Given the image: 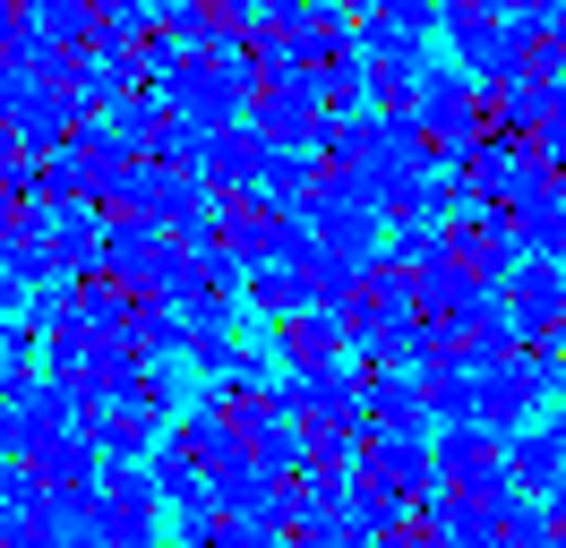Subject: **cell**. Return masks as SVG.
I'll return each instance as SVG.
<instances>
[{
    "label": "cell",
    "mask_w": 566,
    "mask_h": 548,
    "mask_svg": "<svg viewBox=\"0 0 566 548\" xmlns=\"http://www.w3.org/2000/svg\"><path fill=\"white\" fill-rule=\"evenodd\" d=\"M95 497H104V548H164V488L146 463H104L95 479Z\"/></svg>",
    "instance_id": "7"
},
{
    "label": "cell",
    "mask_w": 566,
    "mask_h": 548,
    "mask_svg": "<svg viewBox=\"0 0 566 548\" xmlns=\"http://www.w3.org/2000/svg\"><path fill=\"white\" fill-rule=\"evenodd\" d=\"M360 61L369 68H429L438 61V34L395 27V18H360Z\"/></svg>",
    "instance_id": "23"
},
{
    "label": "cell",
    "mask_w": 566,
    "mask_h": 548,
    "mask_svg": "<svg viewBox=\"0 0 566 548\" xmlns=\"http://www.w3.org/2000/svg\"><path fill=\"white\" fill-rule=\"evenodd\" d=\"M497 301H506V317H515L532 342H549L566 326V266L558 257H524V266L497 283Z\"/></svg>",
    "instance_id": "14"
},
{
    "label": "cell",
    "mask_w": 566,
    "mask_h": 548,
    "mask_svg": "<svg viewBox=\"0 0 566 548\" xmlns=\"http://www.w3.org/2000/svg\"><path fill=\"white\" fill-rule=\"evenodd\" d=\"M198 171H207L214 198H241V189H258V171H266V137L249 129V120H232V129H207V146H198Z\"/></svg>",
    "instance_id": "19"
},
{
    "label": "cell",
    "mask_w": 566,
    "mask_h": 548,
    "mask_svg": "<svg viewBox=\"0 0 566 548\" xmlns=\"http://www.w3.org/2000/svg\"><path fill=\"white\" fill-rule=\"evenodd\" d=\"M506 479H515L524 497H549L566 479V411H549V420H532V429L506 438Z\"/></svg>",
    "instance_id": "18"
},
{
    "label": "cell",
    "mask_w": 566,
    "mask_h": 548,
    "mask_svg": "<svg viewBox=\"0 0 566 548\" xmlns=\"http://www.w3.org/2000/svg\"><path fill=\"white\" fill-rule=\"evenodd\" d=\"M369 18H395V27H421V34H438V0H378Z\"/></svg>",
    "instance_id": "29"
},
{
    "label": "cell",
    "mask_w": 566,
    "mask_h": 548,
    "mask_svg": "<svg viewBox=\"0 0 566 548\" xmlns=\"http://www.w3.org/2000/svg\"><path fill=\"white\" fill-rule=\"evenodd\" d=\"M497 18H532V9H549V0H490Z\"/></svg>",
    "instance_id": "32"
},
{
    "label": "cell",
    "mask_w": 566,
    "mask_h": 548,
    "mask_svg": "<svg viewBox=\"0 0 566 548\" xmlns=\"http://www.w3.org/2000/svg\"><path fill=\"white\" fill-rule=\"evenodd\" d=\"M335 9H353V18H369V9H378V0H335Z\"/></svg>",
    "instance_id": "34"
},
{
    "label": "cell",
    "mask_w": 566,
    "mask_h": 548,
    "mask_svg": "<svg viewBox=\"0 0 566 548\" xmlns=\"http://www.w3.org/2000/svg\"><path fill=\"white\" fill-rule=\"evenodd\" d=\"M549 342H558V351H566V326H558V335H549Z\"/></svg>",
    "instance_id": "35"
},
{
    "label": "cell",
    "mask_w": 566,
    "mask_h": 548,
    "mask_svg": "<svg viewBox=\"0 0 566 548\" xmlns=\"http://www.w3.org/2000/svg\"><path fill=\"white\" fill-rule=\"evenodd\" d=\"M353 479H369V488H395L403 506H421L429 488H438V454H429V438H412V429H369V438H360Z\"/></svg>",
    "instance_id": "9"
},
{
    "label": "cell",
    "mask_w": 566,
    "mask_h": 548,
    "mask_svg": "<svg viewBox=\"0 0 566 548\" xmlns=\"http://www.w3.org/2000/svg\"><path fill=\"white\" fill-rule=\"evenodd\" d=\"M421 403H429V420L447 429V420H481V369L472 360H421Z\"/></svg>",
    "instance_id": "20"
},
{
    "label": "cell",
    "mask_w": 566,
    "mask_h": 548,
    "mask_svg": "<svg viewBox=\"0 0 566 548\" xmlns=\"http://www.w3.org/2000/svg\"><path fill=\"white\" fill-rule=\"evenodd\" d=\"M275 403L292 429H318V420H360V377L353 360H335V369H283L275 377Z\"/></svg>",
    "instance_id": "11"
},
{
    "label": "cell",
    "mask_w": 566,
    "mask_h": 548,
    "mask_svg": "<svg viewBox=\"0 0 566 548\" xmlns=\"http://www.w3.org/2000/svg\"><path fill=\"white\" fill-rule=\"evenodd\" d=\"M558 394H566V351L558 342H515L506 360L481 369V420H490L497 438H515L541 411H558Z\"/></svg>",
    "instance_id": "1"
},
{
    "label": "cell",
    "mask_w": 566,
    "mask_h": 548,
    "mask_svg": "<svg viewBox=\"0 0 566 548\" xmlns=\"http://www.w3.org/2000/svg\"><path fill=\"white\" fill-rule=\"evenodd\" d=\"M249 129L266 146H318L326 137V95L310 68H283V77H258V103H249Z\"/></svg>",
    "instance_id": "8"
},
{
    "label": "cell",
    "mask_w": 566,
    "mask_h": 548,
    "mask_svg": "<svg viewBox=\"0 0 566 548\" xmlns=\"http://www.w3.org/2000/svg\"><path fill=\"white\" fill-rule=\"evenodd\" d=\"M214 548H283V531H275V523H241V514H223Z\"/></svg>",
    "instance_id": "28"
},
{
    "label": "cell",
    "mask_w": 566,
    "mask_h": 548,
    "mask_svg": "<svg viewBox=\"0 0 566 548\" xmlns=\"http://www.w3.org/2000/svg\"><path fill=\"white\" fill-rule=\"evenodd\" d=\"M318 146H266V171H258V198L275 205H310V189H318Z\"/></svg>",
    "instance_id": "24"
},
{
    "label": "cell",
    "mask_w": 566,
    "mask_h": 548,
    "mask_svg": "<svg viewBox=\"0 0 566 548\" xmlns=\"http://www.w3.org/2000/svg\"><path fill=\"white\" fill-rule=\"evenodd\" d=\"M412 120H421V137L438 146V164H463V155L481 146V129H490V95H481V77L463 61H429Z\"/></svg>",
    "instance_id": "4"
},
{
    "label": "cell",
    "mask_w": 566,
    "mask_h": 548,
    "mask_svg": "<svg viewBox=\"0 0 566 548\" xmlns=\"http://www.w3.org/2000/svg\"><path fill=\"white\" fill-rule=\"evenodd\" d=\"M266 342H275V369H335V360H353L344 308H301V317L266 326Z\"/></svg>",
    "instance_id": "15"
},
{
    "label": "cell",
    "mask_w": 566,
    "mask_h": 548,
    "mask_svg": "<svg viewBox=\"0 0 566 548\" xmlns=\"http://www.w3.org/2000/svg\"><path fill=\"white\" fill-rule=\"evenodd\" d=\"M214 531H223V506H214V497L172 506V540H180V548H214Z\"/></svg>",
    "instance_id": "26"
},
{
    "label": "cell",
    "mask_w": 566,
    "mask_h": 548,
    "mask_svg": "<svg viewBox=\"0 0 566 548\" xmlns=\"http://www.w3.org/2000/svg\"><path fill=\"white\" fill-rule=\"evenodd\" d=\"M214 240H223L241 266H301V257L318 249V232H310L301 205H275V198H258V189L214 205Z\"/></svg>",
    "instance_id": "2"
},
{
    "label": "cell",
    "mask_w": 566,
    "mask_h": 548,
    "mask_svg": "<svg viewBox=\"0 0 566 548\" xmlns=\"http://www.w3.org/2000/svg\"><path fill=\"white\" fill-rule=\"evenodd\" d=\"M27 472H35L43 488H95V479H104V445H95V429L77 420L70 438H52L35 463H27Z\"/></svg>",
    "instance_id": "21"
},
{
    "label": "cell",
    "mask_w": 566,
    "mask_h": 548,
    "mask_svg": "<svg viewBox=\"0 0 566 548\" xmlns=\"http://www.w3.org/2000/svg\"><path fill=\"white\" fill-rule=\"evenodd\" d=\"M164 103L189 112L198 129H232L258 103V68H249V52H180V68L164 77Z\"/></svg>",
    "instance_id": "3"
},
{
    "label": "cell",
    "mask_w": 566,
    "mask_h": 548,
    "mask_svg": "<svg viewBox=\"0 0 566 548\" xmlns=\"http://www.w3.org/2000/svg\"><path fill=\"white\" fill-rule=\"evenodd\" d=\"M241 301L258 308L266 326H283V317H301V308H326L318 292H310V274H301V266H249Z\"/></svg>",
    "instance_id": "22"
},
{
    "label": "cell",
    "mask_w": 566,
    "mask_h": 548,
    "mask_svg": "<svg viewBox=\"0 0 566 548\" xmlns=\"http://www.w3.org/2000/svg\"><path fill=\"white\" fill-rule=\"evenodd\" d=\"M353 377H360V420H369V429H412V438H438V420H429L421 377H412V369H360V360H353Z\"/></svg>",
    "instance_id": "17"
},
{
    "label": "cell",
    "mask_w": 566,
    "mask_h": 548,
    "mask_svg": "<svg viewBox=\"0 0 566 548\" xmlns=\"http://www.w3.org/2000/svg\"><path fill=\"white\" fill-rule=\"evenodd\" d=\"M497 548H566V540H549V523H524V531H506Z\"/></svg>",
    "instance_id": "31"
},
{
    "label": "cell",
    "mask_w": 566,
    "mask_h": 548,
    "mask_svg": "<svg viewBox=\"0 0 566 548\" xmlns=\"http://www.w3.org/2000/svg\"><path fill=\"white\" fill-rule=\"evenodd\" d=\"M172 249H180L172 223H138V214L104 223V274H112V283H129V292H164Z\"/></svg>",
    "instance_id": "12"
},
{
    "label": "cell",
    "mask_w": 566,
    "mask_h": 548,
    "mask_svg": "<svg viewBox=\"0 0 566 548\" xmlns=\"http://www.w3.org/2000/svg\"><path fill=\"white\" fill-rule=\"evenodd\" d=\"M86 429H95V445H104V463H146V454L164 445V429H172V411H155L146 394H120V403L86 411Z\"/></svg>",
    "instance_id": "16"
},
{
    "label": "cell",
    "mask_w": 566,
    "mask_h": 548,
    "mask_svg": "<svg viewBox=\"0 0 566 548\" xmlns=\"http://www.w3.org/2000/svg\"><path fill=\"white\" fill-rule=\"evenodd\" d=\"M146 164H198V146H207V129H198V120H189V112H172V103H164V112H155V120H146Z\"/></svg>",
    "instance_id": "25"
},
{
    "label": "cell",
    "mask_w": 566,
    "mask_h": 548,
    "mask_svg": "<svg viewBox=\"0 0 566 548\" xmlns=\"http://www.w3.org/2000/svg\"><path fill=\"white\" fill-rule=\"evenodd\" d=\"M429 506H438V523H447V540H455V548H497L506 531L541 523V497H524L515 479H481V488H429Z\"/></svg>",
    "instance_id": "5"
},
{
    "label": "cell",
    "mask_w": 566,
    "mask_h": 548,
    "mask_svg": "<svg viewBox=\"0 0 566 548\" xmlns=\"http://www.w3.org/2000/svg\"><path fill=\"white\" fill-rule=\"evenodd\" d=\"M77 420H86V394H77L70 377H27L9 411H0V445H9V463H35L52 438H70Z\"/></svg>",
    "instance_id": "6"
},
{
    "label": "cell",
    "mask_w": 566,
    "mask_h": 548,
    "mask_svg": "<svg viewBox=\"0 0 566 548\" xmlns=\"http://www.w3.org/2000/svg\"><path fill=\"white\" fill-rule=\"evenodd\" d=\"M429 454H438V488H481V479H506V438H497L490 420H447V429L429 438Z\"/></svg>",
    "instance_id": "13"
},
{
    "label": "cell",
    "mask_w": 566,
    "mask_h": 548,
    "mask_svg": "<svg viewBox=\"0 0 566 548\" xmlns=\"http://www.w3.org/2000/svg\"><path fill=\"white\" fill-rule=\"evenodd\" d=\"M447 266L472 274V283H506V274L524 266V249H515V232H506L497 205H472V214L447 223Z\"/></svg>",
    "instance_id": "10"
},
{
    "label": "cell",
    "mask_w": 566,
    "mask_h": 548,
    "mask_svg": "<svg viewBox=\"0 0 566 548\" xmlns=\"http://www.w3.org/2000/svg\"><path fill=\"white\" fill-rule=\"evenodd\" d=\"M146 9H155V18H180V9H198V0H146Z\"/></svg>",
    "instance_id": "33"
},
{
    "label": "cell",
    "mask_w": 566,
    "mask_h": 548,
    "mask_svg": "<svg viewBox=\"0 0 566 548\" xmlns=\"http://www.w3.org/2000/svg\"><path fill=\"white\" fill-rule=\"evenodd\" d=\"M353 514L360 523H369V540H378V531H387V523H403V497H395V488H369V479H353Z\"/></svg>",
    "instance_id": "27"
},
{
    "label": "cell",
    "mask_w": 566,
    "mask_h": 548,
    "mask_svg": "<svg viewBox=\"0 0 566 548\" xmlns=\"http://www.w3.org/2000/svg\"><path fill=\"white\" fill-rule=\"evenodd\" d=\"M172 548H180V540H172Z\"/></svg>",
    "instance_id": "36"
},
{
    "label": "cell",
    "mask_w": 566,
    "mask_h": 548,
    "mask_svg": "<svg viewBox=\"0 0 566 548\" xmlns=\"http://www.w3.org/2000/svg\"><path fill=\"white\" fill-rule=\"evenodd\" d=\"M541 523H549V540H566V479L549 488V497H541Z\"/></svg>",
    "instance_id": "30"
}]
</instances>
